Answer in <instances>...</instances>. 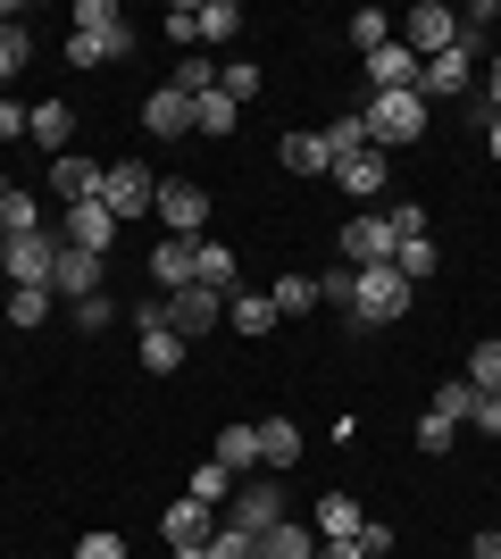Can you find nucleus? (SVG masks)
<instances>
[{
	"label": "nucleus",
	"instance_id": "1",
	"mask_svg": "<svg viewBox=\"0 0 501 559\" xmlns=\"http://www.w3.org/2000/svg\"><path fill=\"white\" fill-rule=\"evenodd\" d=\"M409 301H418V284H409L402 267H359V284H351V334H368V326H402Z\"/></svg>",
	"mask_w": 501,
	"mask_h": 559
},
{
	"label": "nucleus",
	"instance_id": "2",
	"mask_svg": "<svg viewBox=\"0 0 501 559\" xmlns=\"http://www.w3.org/2000/svg\"><path fill=\"white\" fill-rule=\"evenodd\" d=\"M359 117H368V142H377V151H409V142H427V100H418V93H377Z\"/></svg>",
	"mask_w": 501,
	"mask_h": 559
},
{
	"label": "nucleus",
	"instance_id": "3",
	"mask_svg": "<svg viewBox=\"0 0 501 559\" xmlns=\"http://www.w3.org/2000/svg\"><path fill=\"white\" fill-rule=\"evenodd\" d=\"M100 210L118 217V226H126V217H143V210H159V176H151L143 159H109V167H100Z\"/></svg>",
	"mask_w": 501,
	"mask_h": 559
},
{
	"label": "nucleus",
	"instance_id": "4",
	"mask_svg": "<svg viewBox=\"0 0 501 559\" xmlns=\"http://www.w3.org/2000/svg\"><path fill=\"white\" fill-rule=\"evenodd\" d=\"M226 526H242V535H267V526H285V476H242L235 501H226Z\"/></svg>",
	"mask_w": 501,
	"mask_h": 559
},
{
	"label": "nucleus",
	"instance_id": "5",
	"mask_svg": "<svg viewBox=\"0 0 501 559\" xmlns=\"http://www.w3.org/2000/svg\"><path fill=\"white\" fill-rule=\"evenodd\" d=\"M393 251H402V226L377 210H359L351 226H343V267H393Z\"/></svg>",
	"mask_w": 501,
	"mask_h": 559
},
{
	"label": "nucleus",
	"instance_id": "6",
	"mask_svg": "<svg viewBox=\"0 0 501 559\" xmlns=\"http://www.w3.org/2000/svg\"><path fill=\"white\" fill-rule=\"evenodd\" d=\"M50 259H59V226L9 234V242H0V276L9 284H50Z\"/></svg>",
	"mask_w": 501,
	"mask_h": 559
},
{
	"label": "nucleus",
	"instance_id": "7",
	"mask_svg": "<svg viewBox=\"0 0 501 559\" xmlns=\"http://www.w3.org/2000/svg\"><path fill=\"white\" fill-rule=\"evenodd\" d=\"M460 34H468V25H460L452 9H443V0H418V9L402 17V43L418 50V59H443V50H452Z\"/></svg>",
	"mask_w": 501,
	"mask_h": 559
},
{
	"label": "nucleus",
	"instance_id": "8",
	"mask_svg": "<svg viewBox=\"0 0 501 559\" xmlns=\"http://www.w3.org/2000/svg\"><path fill=\"white\" fill-rule=\"evenodd\" d=\"M59 242H68V251L109 259V251H118V217L100 210V201H75V210H59Z\"/></svg>",
	"mask_w": 501,
	"mask_h": 559
},
{
	"label": "nucleus",
	"instance_id": "9",
	"mask_svg": "<svg viewBox=\"0 0 501 559\" xmlns=\"http://www.w3.org/2000/svg\"><path fill=\"white\" fill-rule=\"evenodd\" d=\"M159 226L176 234V242H201V226H210V192H201V185H159Z\"/></svg>",
	"mask_w": 501,
	"mask_h": 559
},
{
	"label": "nucleus",
	"instance_id": "10",
	"mask_svg": "<svg viewBox=\"0 0 501 559\" xmlns=\"http://www.w3.org/2000/svg\"><path fill=\"white\" fill-rule=\"evenodd\" d=\"M418 68H427V59L393 34L384 50H368V93H418Z\"/></svg>",
	"mask_w": 501,
	"mask_h": 559
},
{
	"label": "nucleus",
	"instance_id": "11",
	"mask_svg": "<svg viewBox=\"0 0 501 559\" xmlns=\"http://www.w3.org/2000/svg\"><path fill=\"white\" fill-rule=\"evenodd\" d=\"M167 326L184 334V343H201L210 326H226V301H217V293H201V284H184V293H167Z\"/></svg>",
	"mask_w": 501,
	"mask_h": 559
},
{
	"label": "nucleus",
	"instance_id": "12",
	"mask_svg": "<svg viewBox=\"0 0 501 559\" xmlns=\"http://www.w3.org/2000/svg\"><path fill=\"white\" fill-rule=\"evenodd\" d=\"M477 43H485V34H460L443 59H427V68H418V100H434V93H468V59H477Z\"/></svg>",
	"mask_w": 501,
	"mask_h": 559
},
{
	"label": "nucleus",
	"instance_id": "13",
	"mask_svg": "<svg viewBox=\"0 0 501 559\" xmlns=\"http://www.w3.org/2000/svg\"><path fill=\"white\" fill-rule=\"evenodd\" d=\"M143 134H151V142L192 134V93H176V84H151V100H143Z\"/></svg>",
	"mask_w": 501,
	"mask_h": 559
},
{
	"label": "nucleus",
	"instance_id": "14",
	"mask_svg": "<svg viewBox=\"0 0 501 559\" xmlns=\"http://www.w3.org/2000/svg\"><path fill=\"white\" fill-rule=\"evenodd\" d=\"M159 535H167V551H192V543H210V535H217V510H210V501H192V492H184V501H167Z\"/></svg>",
	"mask_w": 501,
	"mask_h": 559
},
{
	"label": "nucleus",
	"instance_id": "15",
	"mask_svg": "<svg viewBox=\"0 0 501 559\" xmlns=\"http://www.w3.org/2000/svg\"><path fill=\"white\" fill-rule=\"evenodd\" d=\"M100 267H109V259L68 251V242H59V259H50V293H68V301H93V293H100Z\"/></svg>",
	"mask_w": 501,
	"mask_h": 559
},
{
	"label": "nucleus",
	"instance_id": "16",
	"mask_svg": "<svg viewBox=\"0 0 501 559\" xmlns=\"http://www.w3.org/2000/svg\"><path fill=\"white\" fill-rule=\"evenodd\" d=\"M192 284H201V293H217V301H235V293H242L235 251H226V242H201V251H192Z\"/></svg>",
	"mask_w": 501,
	"mask_h": 559
},
{
	"label": "nucleus",
	"instance_id": "17",
	"mask_svg": "<svg viewBox=\"0 0 501 559\" xmlns=\"http://www.w3.org/2000/svg\"><path fill=\"white\" fill-rule=\"evenodd\" d=\"M50 192H59V210H75V201H100V159H50Z\"/></svg>",
	"mask_w": 501,
	"mask_h": 559
},
{
	"label": "nucleus",
	"instance_id": "18",
	"mask_svg": "<svg viewBox=\"0 0 501 559\" xmlns=\"http://www.w3.org/2000/svg\"><path fill=\"white\" fill-rule=\"evenodd\" d=\"M25 142H43L50 159H59V151L75 142V109H68V100H43V109H25Z\"/></svg>",
	"mask_w": 501,
	"mask_h": 559
},
{
	"label": "nucleus",
	"instance_id": "19",
	"mask_svg": "<svg viewBox=\"0 0 501 559\" xmlns=\"http://www.w3.org/2000/svg\"><path fill=\"white\" fill-rule=\"evenodd\" d=\"M134 50V25H100V34H68V59L75 68H100V59H126Z\"/></svg>",
	"mask_w": 501,
	"mask_h": 559
},
{
	"label": "nucleus",
	"instance_id": "20",
	"mask_svg": "<svg viewBox=\"0 0 501 559\" xmlns=\"http://www.w3.org/2000/svg\"><path fill=\"white\" fill-rule=\"evenodd\" d=\"M226 326H235L242 343H260V334H276L285 318H276V301H267V293H235V301H226Z\"/></svg>",
	"mask_w": 501,
	"mask_h": 559
},
{
	"label": "nucleus",
	"instance_id": "21",
	"mask_svg": "<svg viewBox=\"0 0 501 559\" xmlns=\"http://www.w3.org/2000/svg\"><path fill=\"white\" fill-rule=\"evenodd\" d=\"M384 167H393L384 151H359V159H334V185L351 192V201H377V192H384Z\"/></svg>",
	"mask_w": 501,
	"mask_h": 559
},
{
	"label": "nucleus",
	"instance_id": "22",
	"mask_svg": "<svg viewBox=\"0 0 501 559\" xmlns=\"http://www.w3.org/2000/svg\"><path fill=\"white\" fill-rule=\"evenodd\" d=\"M293 460H301V426H293V418H260V467H267V476H285Z\"/></svg>",
	"mask_w": 501,
	"mask_h": 559
},
{
	"label": "nucleus",
	"instance_id": "23",
	"mask_svg": "<svg viewBox=\"0 0 501 559\" xmlns=\"http://www.w3.org/2000/svg\"><path fill=\"white\" fill-rule=\"evenodd\" d=\"M226 476H251L260 467V426H217V451H210Z\"/></svg>",
	"mask_w": 501,
	"mask_h": 559
},
{
	"label": "nucleus",
	"instance_id": "24",
	"mask_svg": "<svg viewBox=\"0 0 501 559\" xmlns=\"http://www.w3.org/2000/svg\"><path fill=\"white\" fill-rule=\"evenodd\" d=\"M368 518H359V501L351 492H318V543H351Z\"/></svg>",
	"mask_w": 501,
	"mask_h": 559
},
{
	"label": "nucleus",
	"instance_id": "25",
	"mask_svg": "<svg viewBox=\"0 0 501 559\" xmlns=\"http://www.w3.org/2000/svg\"><path fill=\"white\" fill-rule=\"evenodd\" d=\"M192 251H201V242H176V234H167L159 251H151V284H159V293H184L192 284Z\"/></svg>",
	"mask_w": 501,
	"mask_h": 559
},
{
	"label": "nucleus",
	"instance_id": "26",
	"mask_svg": "<svg viewBox=\"0 0 501 559\" xmlns=\"http://www.w3.org/2000/svg\"><path fill=\"white\" fill-rule=\"evenodd\" d=\"M276 159H285L293 176H334V151H326V134H285V142H276Z\"/></svg>",
	"mask_w": 501,
	"mask_h": 559
},
{
	"label": "nucleus",
	"instance_id": "27",
	"mask_svg": "<svg viewBox=\"0 0 501 559\" xmlns=\"http://www.w3.org/2000/svg\"><path fill=\"white\" fill-rule=\"evenodd\" d=\"M260 559H318V526H301V518L267 526V535H260Z\"/></svg>",
	"mask_w": 501,
	"mask_h": 559
},
{
	"label": "nucleus",
	"instance_id": "28",
	"mask_svg": "<svg viewBox=\"0 0 501 559\" xmlns=\"http://www.w3.org/2000/svg\"><path fill=\"white\" fill-rule=\"evenodd\" d=\"M235 100H226V93H201V100H192V134H210V142H226V134H235Z\"/></svg>",
	"mask_w": 501,
	"mask_h": 559
},
{
	"label": "nucleus",
	"instance_id": "29",
	"mask_svg": "<svg viewBox=\"0 0 501 559\" xmlns=\"http://www.w3.org/2000/svg\"><path fill=\"white\" fill-rule=\"evenodd\" d=\"M267 301H276V318H310V309H318V276H276V284H267Z\"/></svg>",
	"mask_w": 501,
	"mask_h": 559
},
{
	"label": "nucleus",
	"instance_id": "30",
	"mask_svg": "<svg viewBox=\"0 0 501 559\" xmlns=\"http://www.w3.org/2000/svg\"><path fill=\"white\" fill-rule=\"evenodd\" d=\"M143 368L151 376H176V368H184V334H176V326H151L143 334Z\"/></svg>",
	"mask_w": 501,
	"mask_h": 559
},
{
	"label": "nucleus",
	"instance_id": "31",
	"mask_svg": "<svg viewBox=\"0 0 501 559\" xmlns=\"http://www.w3.org/2000/svg\"><path fill=\"white\" fill-rule=\"evenodd\" d=\"M468 409H477V384H468V376H443V384H434V418L468 426Z\"/></svg>",
	"mask_w": 501,
	"mask_h": 559
},
{
	"label": "nucleus",
	"instance_id": "32",
	"mask_svg": "<svg viewBox=\"0 0 501 559\" xmlns=\"http://www.w3.org/2000/svg\"><path fill=\"white\" fill-rule=\"evenodd\" d=\"M192 17H201V43H226V34H242V9H235V0H201ZM201 43H192V50H201Z\"/></svg>",
	"mask_w": 501,
	"mask_h": 559
},
{
	"label": "nucleus",
	"instance_id": "33",
	"mask_svg": "<svg viewBox=\"0 0 501 559\" xmlns=\"http://www.w3.org/2000/svg\"><path fill=\"white\" fill-rule=\"evenodd\" d=\"M235 485H242V476H226L217 460L192 467V501H210V510H226V501H235Z\"/></svg>",
	"mask_w": 501,
	"mask_h": 559
},
{
	"label": "nucleus",
	"instance_id": "34",
	"mask_svg": "<svg viewBox=\"0 0 501 559\" xmlns=\"http://www.w3.org/2000/svg\"><path fill=\"white\" fill-rule=\"evenodd\" d=\"M326 151H334V159H359V151H377V142H368V117H334V126H326Z\"/></svg>",
	"mask_w": 501,
	"mask_h": 559
},
{
	"label": "nucleus",
	"instance_id": "35",
	"mask_svg": "<svg viewBox=\"0 0 501 559\" xmlns=\"http://www.w3.org/2000/svg\"><path fill=\"white\" fill-rule=\"evenodd\" d=\"M43 318H50V284H17V293H9V326L34 334Z\"/></svg>",
	"mask_w": 501,
	"mask_h": 559
},
{
	"label": "nucleus",
	"instance_id": "36",
	"mask_svg": "<svg viewBox=\"0 0 501 559\" xmlns=\"http://www.w3.org/2000/svg\"><path fill=\"white\" fill-rule=\"evenodd\" d=\"M34 226H43V201L9 185V201H0V242H9V234H34Z\"/></svg>",
	"mask_w": 501,
	"mask_h": 559
},
{
	"label": "nucleus",
	"instance_id": "37",
	"mask_svg": "<svg viewBox=\"0 0 501 559\" xmlns=\"http://www.w3.org/2000/svg\"><path fill=\"white\" fill-rule=\"evenodd\" d=\"M393 267H402V276H409V284H427V276H434V267H443V251H434L427 234H409L402 251H393Z\"/></svg>",
	"mask_w": 501,
	"mask_h": 559
},
{
	"label": "nucleus",
	"instance_id": "38",
	"mask_svg": "<svg viewBox=\"0 0 501 559\" xmlns=\"http://www.w3.org/2000/svg\"><path fill=\"white\" fill-rule=\"evenodd\" d=\"M468 384H477V393H501V334H485V343L468 350Z\"/></svg>",
	"mask_w": 501,
	"mask_h": 559
},
{
	"label": "nucleus",
	"instance_id": "39",
	"mask_svg": "<svg viewBox=\"0 0 501 559\" xmlns=\"http://www.w3.org/2000/svg\"><path fill=\"white\" fill-rule=\"evenodd\" d=\"M351 284H359V267H318V309H343V318H351Z\"/></svg>",
	"mask_w": 501,
	"mask_h": 559
},
{
	"label": "nucleus",
	"instance_id": "40",
	"mask_svg": "<svg viewBox=\"0 0 501 559\" xmlns=\"http://www.w3.org/2000/svg\"><path fill=\"white\" fill-rule=\"evenodd\" d=\"M384 43H393V17H384V9H359L351 17V50L368 59V50H384Z\"/></svg>",
	"mask_w": 501,
	"mask_h": 559
},
{
	"label": "nucleus",
	"instance_id": "41",
	"mask_svg": "<svg viewBox=\"0 0 501 559\" xmlns=\"http://www.w3.org/2000/svg\"><path fill=\"white\" fill-rule=\"evenodd\" d=\"M201 551H210V559H260V535H242V526H226V518H217V535L201 543Z\"/></svg>",
	"mask_w": 501,
	"mask_h": 559
},
{
	"label": "nucleus",
	"instance_id": "42",
	"mask_svg": "<svg viewBox=\"0 0 501 559\" xmlns=\"http://www.w3.org/2000/svg\"><path fill=\"white\" fill-rule=\"evenodd\" d=\"M167 84H176V93H192V100H201V93H217V68H210V59H201V50H184V68L167 75Z\"/></svg>",
	"mask_w": 501,
	"mask_h": 559
},
{
	"label": "nucleus",
	"instance_id": "43",
	"mask_svg": "<svg viewBox=\"0 0 501 559\" xmlns=\"http://www.w3.org/2000/svg\"><path fill=\"white\" fill-rule=\"evenodd\" d=\"M217 93L235 100V109H242V100H260V68H251V59H235V68H217Z\"/></svg>",
	"mask_w": 501,
	"mask_h": 559
},
{
	"label": "nucleus",
	"instance_id": "44",
	"mask_svg": "<svg viewBox=\"0 0 501 559\" xmlns=\"http://www.w3.org/2000/svg\"><path fill=\"white\" fill-rule=\"evenodd\" d=\"M25 59H34L25 25H0V84H9V75H25Z\"/></svg>",
	"mask_w": 501,
	"mask_h": 559
},
{
	"label": "nucleus",
	"instance_id": "45",
	"mask_svg": "<svg viewBox=\"0 0 501 559\" xmlns=\"http://www.w3.org/2000/svg\"><path fill=\"white\" fill-rule=\"evenodd\" d=\"M452 435H460V426H452V418H434V409L418 418V451H427V460H443V451H452Z\"/></svg>",
	"mask_w": 501,
	"mask_h": 559
},
{
	"label": "nucleus",
	"instance_id": "46",
	"mask_svg": "<svg viewBox=\"0 0 501 559\" xmlns=\"http://www.w3.org/2000/svg\"><path fill=\"white\" fill-rule=\"evenodd\" d=\"M167 43H176V50L201 43V17H192V0H176V9H167Z\"/></svg>",
	"mask_w": 501,
	"mask_h": 559
},
{
	"label": "nucleus",
	"instance_id": "47",
	"mask_svg": "<svg viewBox=\"0 0 501 559\" xmlns=\"http://www.w3.org/2000/svg\"><path fill=\"white\" fill-rule=\"evenodd\" d=\"M351 543H359V559H393V526H384V518H368Z\"/></svg>",
	"mask_w": 501,
	"mask_h": 559
},
{
	"label": "nucleus",
	"instance_id": "48",
	"mask_svg": "<svg viewBox=\"0 0 501 559\" xmlns=\"http://www.w3.org/2000/svg\"><path fill=\"white\" fill-rule=\"evenodd\" d=\"M100 25H126L109 0H75V34H100Z\"/></svg>",
	"mask_w": 501,
	"mask_h": 559
},
{
	"label": "nucleus",
	"instance_id": "49",
	"mask_svg": "<svg viewBox=\"0 0 501 559\" xmlns=\"http://www.w3.org/2000/svg\"><path fill=\"white\" fill-rule=\"evenodd\" d=\"M151 326H167V293H143V301H134V334H151Z\"/></svg>",
	"mask_w": 501,
	"mask_h": 559
},
{
	"label": "nucleus",
	"instance_id": "50",
	"mask_svg": "<svg viewBox=\"0 0 501 559\" xmlns=\"http://www.w3.org/2000/svg\"><path fill=\"white\" fill-rule=\"evenodd\" d=\"M468 426H477V435H501V393H477V409H468Z\"/></svg>",
	"mask_w": 501,
	"mask_h": 559
},
{
	"label": "nucleus",
	"instance_id": "51",
	"mask_svg": "<svg viewBox=\"0 0 501 559\" xmlns=\"http://www.w3.org/2000/svg\"><path fill=\"white\" fill-rule=\"evenodd\" d=\"M75 559H126V535H84V543H75Z\"/></svg>",
	"mask_w": 501,
	"mask_h": 559
},
{
	"label": "nucleus",
	"instance_id": "52",
	"mask_svg": "<svg viewBox=\"0 0 501 559\" xmlns=\"http://www.w3.org/2000/svg\"><path fill=\"white\" fill-rule=\"evenodd\" d=\"M75 326L100 334V326H109V301H100V293H93V301H75Z\"/></svg>",
	"mask_w": 501,
	"mask_h": 559
},
{
	"label": "nucleus",
	"instance_id": "53",
	"mask_svg": "<svg viewBox=\"0 0 501 559\" xmlns=\"http://www.w3.org/2000/svg\"><path fill=\"white\" fill-rule=\"evenodd\" d=\"M0 142H25V109L17 100H0Z\"/></svg>",
	"mask_w": 501,
	"mask_h": 559
},
{
	"label": "nucleus",
	"instance_id": "54",
	"mask_svg": "<svg viewBox=\"0 0 501 559\" xmlns=\"http://www.w3.org/2000/svg\"><path fill=\"white\" fill-rule=\"evenodd\" d=\"M485 109L501 117V50H493V75H485Z\"/></svg>",
	"mask_w": 501,
	"mask_h": 559
},
{
	"label": "nucleus",
	"instance_id": "55",
	"mask_svg": "<svg viewBox=\"0 0 501 559\" xmlns=\"http://www.w3.org/2000/svg\"><path fill=\"white\" fill-rule=\"evenodd\" d=\"M468 559H501V535H477V543H468Z\"/></svg>",
	"mask_w": 501,
	"mask_h": 559
},
{
	"label": "nucleus",
	"instance_id": "56",
	"mask_svg": "<svg viewBox=\"0 0 501 559\" xmlns=\"http://www.w3.org/2000/svg\"><path fill=\"white\" fill-rule=\"evenodd\" d=\"M318 559H359V543H318Z\"/></svg>",
	"mask_w": 501,
	"mask_h": 559
},
{
	"label": "nucleus",
	"instance_id": "57",
	"mask_svg": "<svg viewBox=\"0 0 501 559\" xmlns=\"http://www.w3.org/2000/svg\"><path fill=\"white\" fill-rule=\"evenodd\" d=\"M485 142H493V159H501V117H493V126H485Z\"/></svg>",
	"mask_w": 501,
	"mask_h": 559
},
{
	"label": "nucleus",
	"instance_id": "58",
	"mask_svg": "<svg viewBox=\"0 0 501 559\" xmlns=\"http://www.w3.org/2000/svg\"><path fill=\"white\" fill-rule=\"evenodd\" d=\"M176 559H210V551H201V543H192V551H176Z\"/></svg>",
	"mask_w": 501,
	"mask_h": 559
},
{
	"label": "nucleus",
	"instance_id": "59",
	"mask_svg": "<svg viewBox=\"0 0 501 559\" xmlns=\"http://www.w3.org/2000/svg\"><path fill=\"white\" fill-rule=\"evenodd\" d=\"M0 201H9V176H0Z\"/></svg>",
	"mask_w": 501,
	"mask_h": 559
}]
</instances>
